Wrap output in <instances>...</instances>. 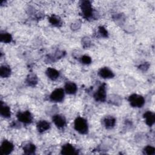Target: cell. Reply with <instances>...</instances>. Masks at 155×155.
I'll return each mask as SVG.
<instances>
[{
    "instance_id": "cell-1",
    "label": "cell",
    "mask_w": 155,
    "mask_h": 155,
    "mask_svg": "<svg viewBox=\"0 0 155 155\" xmlns=\"http://www.w3.org/2000/svg\"><path fill=\"white\" fill-rule=\"evenodd\" d=\"M74 129L79 133L85 134L88 133V127L87 120L81 117H77L74 122Z\"/></svg>"
},
{
    "instance_id": "cell-2",
    "label": "cell",
    "mask_w": 155,
    "mask_h": 155,
    "mask_svg": "<svg viewBox=\"0 0 155 155\" xmlns=\"http://www.w3.org/2000/svg\"><path fill=\"white\" fill-rule=\"evenodd\" d=\"M128 102L133 107L140 108L145 104V99L142 96L137 94H133L128 97Z\"/></svg>"
},
{
    "instance_id": "cell-3",
    "label": "cell",
    "mask_w": 155,
    "mask_h": 155,
    "mask_svg": "<svg viewBox=\"0 0 155 155\" xmlns=\"http://www.w3.org/2000/svg\"><path fill=\"white\" fill-rule=\"evenodd\" d=\"M81 9L84 18L88 19L93 15V8L89 1H83L81 4Z\"/></svg>"
},
{
    "instance_id": "cell-4",
    "label": "cell",
    "mask_w": 155,
    "mask_h": 155,
    "mask_svg": "<svg viewBox=\"0 0 155 155\" xmlns=\"http://www.w3.org/2000/svg\"><path fill=\"white\" fill-rule=\"evenodd\" d=\"M106 86L105 84L101 85L94 94V98L96 101L104 102L106 99Z\"/></svg>"
},
{
    "instance_id": "cell-5",
    "label": "cell",
    "mask_w": 155,
    "mask_h": 155,
    "mask_svg": "<svg viewBox=\"0 0 155 155\" xmlns=\"http://www.w3.org/2000/svg\"><path fill=\"white\" fill-rule=\"evenodd\" d=\"M65 92L62 88H56L52 91L50 96L51 101L55 102H62L64 98Z\"/></svg>"
},
{
    "instance_id": "cell-6",
    "label": "cell",
    "mask_w": 155,
    "mask_h": 155,
    "mask_svg": "<svg viewBox=\"0 0 155 155\" xmlns=\"http://www.w3.org/2000/svg\"><path fill=\"white\" fill-rule=\"evenodd\" d=\"M14 149L13 144L8 140H4L0 147V152L1 154L7 155L10 154Z\"/></svg>"
},
{
    "instance_id": "cell-7",
    "label": "cell",
    "mask_w": 155,
    "mask_h": 155,
    "mask_svg": "<svg viewBox=\"0 0 155 155\" xmlns=\"http://www.w3.org/2000/svg\"><path fill=\"white\" fill-rule=\"evenodd\" d=\"M17 118L19 121L26 124H30L33 120L32 115L29 111L18 113L17 114Z\"/></svg>"
},
{
    "instance_id": "cell-8",
    "label": "cell",
    "mask_w": 155,
    "mask_h": 155,
    "mask_svg": "<svg viewBox=\"0 0 155 155\" xmlns=\"http://www.w3.org/2000/svg\"><path fill=\"white\" fill-rule=\"evenodd\" d=\"M52 120L54 125L59 128H63L66 125L65 118L62 115H60V114L54 115L53 116Z\"/></svg>"
},
{
    "instance_id": "cell-9",
    "label": "cell",
    "mask_w": 155,
    "mask_h": 155,
    "mask_svg": "<svg viewBox=\"0 0 155 155\" xmlns=\"http://www.w3.org/2000/svg\"><path fill=\"white\" fill-rule=\"evenodd\" d=\"M98 74L103 79H110L114 76L113 72L107 67L101 68L98 72Z\"/></svg>"
},
{
    "instance_id": "cell-10",
    "label": "cell",
    "mask_w": 155,
    "mask_h": 155,
    "mask_svg": "<svg viewBox=\"0 0 155 155\" xmlns=\"http://www.w3.org/2000/svg\"><path fill=\"white\" fill-rule=\"evenodd\" d=\"M143 118L146 124L149 127L153 125L155 122V114L150 111H148L143 114Z\"/></svg>"
},
{
    "instance_id": "cell-11",
    "label": "cell",
    "mask_w": 155,
    "mask_h": 155,
    "mask_svg": "<svg viewBox=\"0 0 155 155\" xmlns=\"http://www.w3.org/2000/svg\"><path fill=\"white\" fill-rule=\"evenodd\" d=\"M76 150L75 148L71 144L67 143L62 146L61 149V154L69 155V154H76Z\"/></svg>"
},
{
    "instance_id": "cell-12",
    "label": "cell",
    "mask_w": 155,
    "mask_h": 155,
    "mask_svg": "<svg viewBox=\"0 0 155 155\" xmlns=\"http://www.w3.org/2000/svg\"><path fill=\"white\" fill-rule=\"evenodd\" d=\"M36 128L39 133H43L50 128V124L46 120H39L36 124Z\"/></svg>"
},
{
    "instance_id": "cell-13",
    "label": "cell",
    "mask_w": 155,
    "mask_h": 155,
    "mask_svg": "<svg viewBox=\"0 0 155 155\" xmlns=\"http://www.w3.org/2000/svg\"><path fill=\"white\" fill-rule=\"evenodd\" d=\"M103 124L107 129H111L116 124V119L113 116H107L104 119Z\"/></svg>"
},
{
    "instance_id": "cell-14",
    "label": "cell",
    "mask_w": 155,
    "mask_h": 155,
    "mask_svg": "<svg viewBox=\"0 0 155 155\" xmlns=\"http://www.w3.org/2000/svg\"><path fill=\"white\" fill-rule=\"evenodd\" d=\"M46 74L49 79H50L53 81L56 80L59 76V71L57 70H56L53 68H51V67L48 68L47 69Z\"/></svg>"
},
{
    "instance_id": "cell-15",
    "label": "cell",
    "mask_w": 155,
    "mask_h": 155,
    "mask_svg": "<svg viewBox=\"0 0 155 155\" xmlns=\"http://www.w3.org/2000/svg\"><path fill=\"white\" fill-rule=\"evenodd\" d=\"M65 91L68 94H73L77 91L76 85L73 82H67L65 85Z\"/></svg>"
},
{
    "instance_id": "cell-16",
    "label": "cell",
    "mask_w": 155,
    "mask_h": 155,
    "mask_svg": "<svg viewBox=\"0 0 155 155\" xmlns=\"http://www.w3.org/2000/svg\"><path fill=\"white\" fill-rule=\"evenodd\" d=\"M1 115L4 118H9L11 116V111L8 106L1 102Z\"/></svg>"
},
{
    "instance_id": "cell-17",
    "label": "cell",
    "mask_w": 155,
    "mask_h": 155,
    "mask_svg": "<svg viewBox=\"0 0 155 155\" xmlns=\"http://www.w3.org/2000/svg\"><path fill=\"white\" fill-rule=\"evenodd\" d=\"M23 150L24 153L26 154H34L36 151V147L31 143H28L24 145Z\"/></svg>"
},
{
    "instance_id": "cell-18",
    "label": "cell",
    "mask_w": 155,
    "mask_h": 155,
    "mask_svg": "<svg viewBox=\"0 0 155 155\" xmlns=\"http://www.w3.org/2000/svg\"><path fill=\"white\" fill-rule=\"evenodd\" d=\"M11 74V69L7 65H2L0 68V76L2 78H8Z\"/></svg>"
},
{
    "instance_id": "cell-19",
    "label": "cell",
    "mask_w": 155,
    "mask_h": 155,
    "mask_svg": "<svg viewBox=\"0 0 155 155\" xmlns=\"http://www.w3.org/2000/svg\"><path fill=\"white\" fill-rule=\"evenodd\" d=\"M48 21H49V22L54 26L58 27L61 24V18L55 15H53L51 16H50Z\"/></svg>"
},
{
    "instance_id": "cell-20",
    "label": "cell",
    "mask_w": 155,
    "mask_h": 155,
    "mask_svg": "<svg viewBox=\"0 0 155 155\" xmlns=\"http://www.w3.org/2000/svg\"><path fill=\"white\" fill-rule=\"evenodd\" d=\"M1 41L4 43H10L12 40V35L7 32H1L0 34Z\"/></svg>"
},
{
    "instance_id": "cell-21",
    "label": "cell",
    "mask_w": 155,
    "mask_h": 155,
    "mask_svg": "<svg viewBox=\"0 0 155 155\" xmlns=\"http://www.w3.org/2000/svg\"><path fill=\"white\" fill-rule=\"evenodd\" d=\"M26 82L28 85L35 86L38 82V78L35 74H30L27 78Z\"/></svg>"
},
{
    "instance_id": "cell-22",
    "label": "cell",
    "mask_w": 155,
    "mask_h": 155,
    "mask_svg": "<svg viewBox=\"0 0 155 155\" xmlns=\"http://www.w3.org/2000/svg\"><path fill=\"white\" fill-rule=\"evenodd\" d=\"M143 153L148 155H154L155 154V148L153 147L148 145L144 148Z\"/></svg>"
},
{
    "instance_id": "cell-23",
    "label": "cell",
    "mask_w": 155,
    "mask_h": 155,
    "mask_svg": "<svg viewBox=\"0 0 155 155\" xmlns=\"http://www.w3.org/2000/svg\"><path fill=\"white\" fill-rule=\"evenodd\" d=\"M81 61L82 64L88 65L90 64L91 62V59L89 56L87 55H84L81 58Z\"/></svg>"
},
{
    "instance_id": "cell-24",
    "label": "cell",
    "mask_w": 155,
    "mask_h": 155,
    "mask_svg": "<svg viewBox=\"0 0 155 155\" xmlns=\"http://www.w3.org/2000/svg\"><path fill=\"white\" fill-rule=\"evenodd\" d=\"M99 33L101 35V36L104 38H107L108 37V31L106 30V28L103 26H100L99 27Z\"/></svg>"
},
{
    "instance_id": "cell-25",
    "label": "cell",
    "mask_w": 155,
    "mask_h": 155,
    "mask_svg": "<svg viewBox=\"0 0 155 155\" xmlns=\"http://www.w3.org/2000/svg\"><path fill=\"white\" fill-rule=\"evenodd\" d=\"M148 67H149V65H148V64H147L146 63H145V64L141 65L139 67H140L139 68L141 69V70H146L147 68H148Z\"/></svg>"
}]
</instances>
